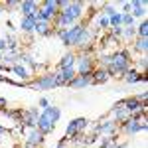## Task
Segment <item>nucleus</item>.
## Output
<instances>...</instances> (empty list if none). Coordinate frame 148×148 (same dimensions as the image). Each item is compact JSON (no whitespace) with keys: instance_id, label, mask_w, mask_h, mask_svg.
<instances>
[{"instance_id":"f03ea898","label":"nucleus","mask_w":148,"mask_h":148,"mask_svg":"<svg viewBox=\"0 0 148 148\" xmlns=\"http://www.w3.org/2000/svg\"><path fill=\"white\" fill-rule=\"evenodd\" d=\"M56 8H57V2H46V4H44V8L36 14V20H46V22H47V20L53 16Z\"/></svg>"},{"instance_id":"a878e982","label":"nucleus","mask_w":148,"mask_h":148,"mask_svg":"<svg viewBox=\"0 0 148 148\" xmlns=\"http://www.w3.org/2000/svg\"><path fill=\"white\" fill-rule=\"evenodd\" d=\"M116 116H119V119H125V116H126V111H116Z\"/></svg>"},{"instance_id":"39448f33","label":"nucleus","mask_w":148,"mask_h":148,"mask_svg":"<svg viewBox=\"0 0 148 148\" xmlns=\"http://www.w3.org/2000/svg\"><path fill=\"white\" fill-rule=\"evenodd\" d=\"M65 12H67L69 16H71V20H75L77 16L81 14V4L79 2H73V4H67V8H65Z\"/></svg>"},{"instance_id":"dca6fc26","label":"nucleus","mask_w":148,"mask_h":148,"mask_svg":"<svg viewBox=\"0 0 148 148\" xmlns=\"http://www.w3.org/2000/svg\"><path fill=\"white\" fill-rule=\"evenodd\" d=\"M34 116H36V113H34V111H32V113H26V125H30V126H34V125H36V123H38V121H36Z\"/></svg>"},{"instance_id":"a211bd4d","label":"nucleus","mask_w":148,"mask_h":148,"mask_svg":"<svg viewBox=\"0 0 148 148\" xmlns=\"http://www.w3.org/2000/svg\"><path fill=\"white\" fill-rule=\"evenodd\" d=\"M109 75H111L109 71H99V73H95V81H105Z\"/></svg>"},{"instance_id":"393cba45","label":"nucleus","mask_w":148,"mask_h":148,"mask_svg":"<svg viewBox=\"0 0 148 148\" xmlns=\"http://www.w3.org/2000/svg\"><path fill=\"white\" fill-rule=\"evenodd\" d=\"M123 20H125V24H126V26H130V24H132V18H130V16H125Z\"/></svg>"},{"instance_id":"1a4fd4ad","label":"nucleus","mask_w":148,"mask_h":148,"mask_svg":"<svg viewBox=\"0 0 148 148\" xmlns=\"http://www.w3.org/2000/svg\"><path fill=\"white\" fill-rule=\"evenodd\" d=\"M89 69H91V61L87 59V57H83L79 61V73H81V77L83 75H89Z\"/></svg>"},{"instance_id":"aec40b11","label":"nucleus","mask_w":148,"mask_h":148,"mask_svg":"<svg viewBox=\"0 0 148 148\" xmlns=\"http://www.w3.org/2000/svg\"><path fill=\"white\" fill-rule=\"evenodd\" d=\"M138 30H140V36H142V38H146V34H148V22H142Z\"/></svg>"},{"instance_id":"c85d7f7f","label":"nucleus","mask_w":148,"mask_h":148,"mask_svg":"<svg viewBox=\"0 0 148 148\" xmlns=\"http://www.w3.org/2000/svg\"><path fill=\"white\" fill-rule=\"evenodd\" d=\"M6 46V44H4V42H2V40H0V49H2V47Z\"/></svg>"},{"instance_id":"cd10ccee","label":"nucleus","mask_w":148,"mask_h":148,"mask_svg":"<svg viewBox=\"0 0 148 148\" xmlns=\"http://www.w3.org/2000/svg\"><path fill=\"white\" fill-rule=\"evenodd\" d=\"M40 105H42V107H46V109L49 107V105H47V99H42V103H40Z\"/></svg>"},{"instance_id":"b1692460","label":"nucleus","mask_w":148,"mask_h":148,"mask_svg":"<svg viewBox=\"0 0 148 148\" xmlns=\"http://www.w3.org/2000/svg\"><path fill=\"white\" fill-rule=\"evenodd\" d=\"M105 12H107V14H111V16H114V8H113V6H107Z\"/></svg>"},{"instance_id":"4468645a","label":"nucleus","mask_w":148,"mask_h":148,"mask_svg":"<svg viewBox=\"0 0 148 148\" xmlns=\"http://www.w3.org/2000/svg\"><path fill=\"white\" fill-rule=\"evenodd\" d=\"M71 63H73V56H65L63 59H61V69L71 67Z\"/></svg>"},{"instance_id":"c756f323","label":"nucleus","mask_w":148,"mask_h":148,"mask_svg":"<svg viewBox=\"0 0 148 148\" xmlns=\"http://www.w3.org/2000/svg\"><path fill=\"white\" fill-rule=\"evenodd\" d=\"M0 132H4V128H2V126H0Z\"/></svg>"},{"instance_id":"423d86ee","label":"nucleus","mask_w":148,"mask_h":148,"mask_svg":"<svg viewBox=\"0 0 148 148\" xmlns=\"http://www.w3.org/2000/svg\"><path fill=\"white\" fill-rule=\"evenodd\" d=\"M36 87H38V89H51V87H56V79H53V77H44Z\"/></svg>"},{"instance_id":"9d476101","label":"nucleus","mask_w":148,"mask_h":148,"mask_svg":"<svg viewBox=\"0 0 148 148\" xmlns=\"http://www.w3.org/2000/svg\"><path fill=\"white\" fill-rule=\"evenodd\" d=\"M22 12L26 14V18H28V16H36V4L34 2H24L22 4Z\"/></svg>"},{"instance_id":"412c9836","label":"nucleus","mask_w":148,"mask_h":148,"mask_svg":"<svg viewBox=\"0 0 148 148\" xmlns=\"http://www.w3.org/2000/svg\"><path fill=\"white\" fill-rule=\"evenodd\" d=\"M136 49H142V51L146 49V38H140L136 42Z\"/></svg>"},{"instance_id":"f257e3e1","label":"nucleus","mask_w":148,"mask_h":148,"mask_svg":"<svg viewBox=\"0 0 148 148\" xmlns=\"http://www.w3.org/2000/svg\"><path fill=\"white\" fill-rule=\"evenodd\" d=\"M57 119H59V109H56V107H47L46 113L38 119L40 130H42V132H49V130L53 128V123H56Z\"/></svg>"},{"instance_id":"6ab92c4d","label":"nucleus","mask_w":148,"mask_h":148,"mask_svg":"<svg viewBox=\"0 0 148 148\" xmlns=\"http://www.w3.org/2000/svg\"><path fill=\"white\" fill-rule=\"evenodd\" d=\"M121 22H123V16L114 14V16H111V22H109V24H113V26H119Z\"/></svg>"},{"instance_id":"2eb2a0df","label":"nucleus","mask_w":148,"mask_h":148,"mask_svg":"<svg viewBox=\"0 0 148 148\" xmlns=\"http://www.w3.org/2000/svg\"><path fill=\"white\" fill-rule=\"evenodd\" d=\"M12 71H14V73H18V75H20L22 79H26V77H28V71H26V69H24L22 65H16V67L12 69Z\"/></svg>"},{"instance_id":"f8f14e48","label":"nucleus","mask_w":148,"mask_h":148,"mask_svg":"<svg viewBox=\"0 0 148 148\" xmlns=\"http://www.w3.org/2000/svg\"><path fill=\"white\" fill-rule=\"evenodd\" d=\"M22 28L24 30H34L36 28V16H28V18L22 22Z\"/></svg>"},{"instance_id":"0eeeda50","label":"nucleus","mask_w":148,"mask_h":148,"mask_svg":"<svg viewBox=\"0 0 148 148\" xmlns=\"http://www.w3.org/2000/svg\"><path fill=\"white\" fill-rule=\"evenodd\" d=\"M91 83V75H83L79 79H73L71 81V87H87Z\"/></svg>"},{"instance_id":"20e7f679","label":"nucleus","mask_w":148,"mask_h":148,"mask_svg":"<svg viewBox=\"0 0 148 148\" xmlns=\"http://www.w3.org/2000/svg\"><path fill=\"white\" fill-rule=\"evenodd\" d=\"M73 73H75V69H73V67L61 69L59 75L53 77V79H56V87H57V85H61V83H65V81H73Z\"/></svg>"},{"instance_id":"f3484780","label":"nucleus","mask_w":148,"mask_h":148,"mask_svg":"<svg viewBox=\"0 0 148 148\" xmlns=\"http://www.w3.org/2000/svg\"><path fill=\"white\" fill-rule=\"evenodd\" d=\"M40 140H42V134H40V132H32V134H30V144H32V146L38 144Z\"/></svg>"},{"instance_id":"7c9ffc66","label":"nucleus","mask_w":148,"mask_h":148,"mask_svg":"<svg viewBox=\"0 0 148 148\" xmlns=\"http://www.w3.org/2000/svg\"><path fill=\"white\" fill-rule=\"evenodd\" d=\"M119 148H125V146H119Z\"/></svg>"},{"instance_id":"4be33fe9","label":"nucleus","mask_w":148,"mask_h":148,"mask_svg":"<svg viewBox=\"0 0 148 148\" xmlns=\"http://www.w3.org/2000/svg\"><path fill=\"white\" fill-rule=\"evenodd\" d=\"M126 107H128V109H138L140 103H138V101H128V103H126Z\"/></svg>"},{"instance_id":"5701e85b","label":"nucleus","mask_w":148,"mask_h":148,"mask_svg":"<svg viewBox=\"0 0 148 148\" xmlns=\"http://www.w3.org/2000/svg\"><path fill=\"white\" fill-rule=\"evenodd\" d=\"M136 79H140V77H138V75L134 73V71H130V73H128V81H130V83H134Z\"/></svg>"},{"instance_id":"9b49d317","label":"nucleus","mask_w":148,"mask_h":148,"mask_svg":"<svg viewBox=\"0 0 148 148\" xmlns=\"http://www.w3.org/2000/svg\"><path fill=\"white\" fill-rule=\"evenodd\" d=\"M36 30H38L42 36H46L47 32H49V26H47L46 20H36Z\"/></svg>"},{"instance_id":"6e6552de","label":"nucleus","mask_w":148,"mask_h":148,"mask_svg":"<svg viewBox=\"0 0 148 148\" xmlns=\"http://www.w3.org/2000/svg\"><path fill=\"white\" fill-rule=\"evenodd\" d=\"M85 126V119H77V121H73L67 128V134H75L77 132V128H83Z\"/></svg>"},{"instance_id":"7ed1b4c3","label":"nucleus","mask_w":148,"mask_h":148,"mask_svg":"<svg viewBox=\"0 0 148 148\" xmlns=\"http://www.w3.org/2000/svg\"><path fill=\"white\" fill-rule=\"evenodd\" d=\"M111 65H113V69H119V71H128L126 69V53L125 51H121V53L111 57Z\"/></svg>"},{"instance_id":"bb28decb","label":"nucleus","mask_w":148,"mask_h":148,"mask_svg":"<svg viewBox=\"0 0 148 148\" xmlns=\"http://www.w3.org/2000/svg\"><path fill=\"white\" fill-rule=\"evenodd\" d=\"M101 26H109V20L107 18H101Z\"/></svg>"},{"instance_id":"ddd939ff","label":"nucleus","mask_w":148,"mask_h":148,"mask_svg":"<svg viewBox=\"0 0 148 148\" xmlns=\"http://www.w3.org/2000/svg\"><path fill=\"white\" fill-rule=\"evenodd\" d=\"M57 24H59V26H67V24H71V16H69L67 12H63V14L57 18Z\"/></svg>"}]
</instances>
